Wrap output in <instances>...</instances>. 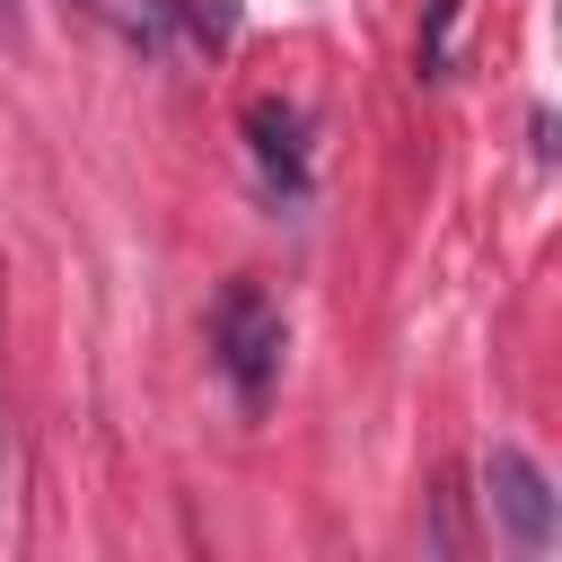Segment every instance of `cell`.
Masks as SVG:
<instances>
[{
    "label": "cell",
    "mask_w": 562,
    "mask_h": 562,
    "mask_svg": "<svg viewBox=\"0 0 562 562\" xmlns=\"http://www.w3.org/2000/svg\"><path fill=\"white\" fill-rule=\"evenodd\" d=\"M483 492H492V518L509 527V544L518 553H553V536H562V509H553V483H544V465L527 457V448H492L483 457Z\"/></svg>",
    "instance_id": "7a4b0ae2"
},
{
    "label": "cell",
    "mask_w": 562,
    "mask_h": 562,
    "mask_svg": "<svg viewBox=\"0 0 562 562\" xmlns=\"http://www.w3.org/2000/svg\"><path fill=\"white\" fill-rule=\"evenodd\" d=\"M448 26H457V0H430V44H422V70L439 79V61H448Z\"/></svg>",
    "instance_id": "3957f363"
},
{
    "label": "cell",
    "mask_w": 562,
    "mask_h": 562,
    "mask_svg": "<svg viewBox=\"0 0 562 562\" xmlns=\"http://www.w3.org/2000/svg\"><path fill=\"white\" fill-rule=\"evenodd\" d=\"M281 307H272V290L263 281H228L220 290V307H211V351H220V369H228V386H237V404L246 413H263L272 404V378H281Z\"/></svg>",
    "instance_id": "6da1fadb"
},
{
    "label": "cell",
    "mask_w": 562,
    "mask_h": 562,
    "mask_svg": "<svg viewBox=\"0 0 562 562\" xmlns=\"http://www.w3.org/2000/svg\"><path fill=\"white\" fill-rule=\"evenodd\" d=\"M0 457H9V430H0Z\"/></svg>",
    "instance_id": "277c9868"
}]
</instances>
